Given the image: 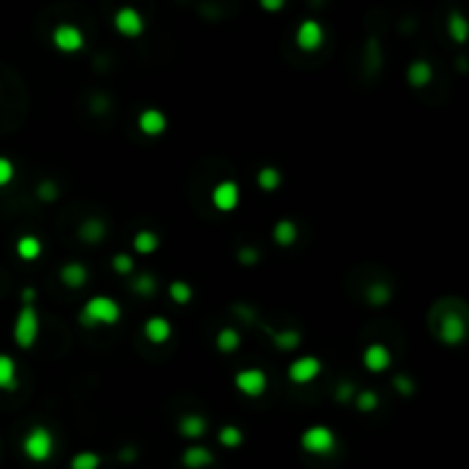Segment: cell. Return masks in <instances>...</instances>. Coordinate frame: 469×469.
Wrapping results in <instances>:
<instances>
[{
  "instance_id": "obj_28",
  "label": "cell",
  "mask_w": 469,
  "mask_h": 469,
  "mask_svg": "<svg viewBox=\"0 0 469 469\" xmlns=\"http://www.w3.org/2000/svg\"><path fill=\"white\" fill-rule=\"evenodd\" d=\"M273 341L279 350H295L302 343V334L298 330H277L273 332Z\"/></svg>"
},
{
  "instance_id": "obj_5",
  "label": "cell",
  "mask_w": 469,
  "mask_h": 469,
  "mask_svg": "<svg viewBox=\"0 0 469 469\" xmlns=\"http://www.w3.org/2000/svg\"><path fill=\"white\" fill-rule=\"evenodd\" d=\"M234 387L243 394V396L259 399L261 394L268 389V375L263 368H257V366L241 368V371L234 375Z\"/></svg>"
},
{
  "instance_id": "obj_27",
  "label": "cell",
  "mask_w": 469,
  "mask_h": 469,
  "mask_svg": "<svg viewBox=\"0 0 469 469\" xmlns=\"http://www.w3.org/2000/svg\"><path fill=\"white\" fill-rule=\"evenodd\" d=\"M364 298L368 304H373V307H382V304L392 300V291L385 282H373L371 286H366Z\"/></svg>"
},
{
  "instance_id": "obj_11",
  "label": "cell",
  "mask_w": 469,
  "mask_h": 469,
  "mask_svg": "<svg viewBox=\"0 0 469 469\" xmlns=\"http://www.w3.org/2000/svg\"><path fill=\"white\" fill-rule=\"evenodd\" d=\"M465 334H467V325H465L463 314H458V311H447V314L440 318L438 336H440L442 343L458 345L460 341L465 339Z\"/></svg>"
},
{
  "instance_id": "obj_32",
  "label": "cell",
  "mask_w": 469,
  "mask_h": 469,
  "mask_svg": "<svg viewBox=\"0 0 469 469\" xmlns=\"http://www.w3.org/2000/svg\"><path fill=\"white\" fill-rule=\"evenodd\" d=\"M112 270H114V273H117V275H121V277L133 275V270H135V259L131 257V254H126V252L114 254V257H112Z\"/></svg>"
},
{
  "instance_id": "obj_31",
  "label": "cell",
  "mask_w": 469,
  "mask_h": 469,
  "mask_svg": "<svg viewBox=\"0 0 469 469\" xmlns=\"http://www.w3.org/2000/svg\"><path fill=\"white\" fill-rule=\"evenodd\" d=\"M168 295H170L172 302L188 304L193 300V289H191V284H186V282H181V279H177V282H172L168 286Z\"/></svg>"
},
{
  "instance_id": "obj_18",
  "label": "cell",
  "mask_w": 469,
  "mask_h": 469,
  "mask_svg": "<svg viewBox=\"0 0 469 469\" xmlns=\"http://www.w3.org/2000/svg\"><path fill=\"white\" fill-rule=\"evenodd\" d=\"M19 385V368H16L14 357L0 352V389L12 392Z\"/></svg>"
},
{
  "instance_id": "obj_25",
  "label": "cell",
  "mask_w": 469,
  "mask_h": 469,
  "mask_svg": "<svg viewBox=\"0 0 469 469\" xmlns=\"http://www.w3.org/2000/svg\"><path fill=\"white\" fill-rule=\"evenodd\" d=\"M103 458L96 451H78L69 460V469H101Z\"/></svg>"
},
{
  "instance_id": "obj_16",
  "label": "cell",
  "mask_w": 469,
  "mask_h": 469,
  "mask_svg": "<svg viewBox=\"0 0 469 469\" xmlns=\"http://www.w3.org/2000/svg\"><path fill=\"white\" fill-rule=\"evenodd\" d=\"M213 460H216V456L207 447H202V444H193V447H188L181 454V465L186 469H207L213 465Z\"/></svg>"
},
{
  "instance_id": "obj_9",
  "label": "cell",
  "mask_w": 469,
  "mask_h": 469,
  "mask_svg": "<svg viewBox=\"0 0 469 469\" xmlns=\"http://www.w3.org/2000/svg\"><path fill=\"white\" fill-rule=\"evenodd\" d=\"M112 26L121 37L135 39L144 32V16L140 14L135 7H119V10L114 12Z\"/></svg>"
},
{
  "instance_id": "obj_35",
  "label": "cell",
  "mask_w": 469,
  "mask_h": 469,
  "mask_svg": "<svg viewBox=\"0 0 469 469\" xmlns=\"http://www.w3.org/2000/svg\"><path fill=\"white\" fill-rule=\"evenodd\" d=\"M135 291L142 293V295H151L154 293V277L151 275H140L135 277Z\"/></svg>"
},
{
  "instance_id": "obj_14",
  "label": "cell",
  "mask_w": 469,
  "mask_h": 469,
  "mask_svg": "<svg viewBox=\"0 0 469 469\" xmlns=\"http://www.w3.org/2000/svg\"><path fill=\"white\" fill-rule=\"evenodd\" d=\"M142 334L149 343L163 345V343H168L172 336V323L165 316H149L142 325Z\"/></svg>"
},
{
  "instance_id": "obj_6",
  "label": "cell",
  "mask_w": 469,
  "mask_h": 469,
  "mask_svg": "<svg viewBox=\"0 0 469 469\" xmlns=\"http://www.w3.org/2000/svg\"><path fill=\"white\" fill-rule=\"evenodd\" d=\"M51 42L60 53H78L85 46V35L73 23H57L51 35Z\"/></svg>"
},
{
  "instance_id": "obj_12",
  "label": "cell",
  "mask_w": 469,
  "mask_h": 469,
  "mask_svg": "<svg viewBox=\"0 0 469 469\" xmlns=\"http://www.w3.org/2000/svg\"><path fill=\"white\" fill-rule=\"evenodd\" d=\"M362 364L366 366V371L382 373L392 366V350L385 343H368L362 352Z\"/></svg>"
},
{
  "instance_id": "obj_13",
  "label": "cell",
  "mask_w": 469,
  "mask_h": 469,
  "mask_svg": "<svg viewBox=\"0 0 469 469\" xmlns=\"http://www.w3.org/2000/svg\"><path fill=\"white\" fill-rule=\"evenodd\" d=\"M137 128L140 133H144L147 137H158L165 133L168 128V117L165 112L158 108H144L137 114Z\"/></svg>"
},
{
  "instance_id": "obj_1",
  "label": "cell",
  "mask_w": 469,
  "mask_h": 469,
  "mask_svg": "<svg viewBox=\"0 0 469 469\" xmlns=\"http://www.w3.org/2000/svg\"><path fill=\"white\" fill-rule=\"evenodd\" d=\"M121 318L119 302L110 295H92L80 309V323L85 327L96 325H114Z\"/></svg>"
},
{
  "instance_id": "obj_15",
  "label": "cell",
  "mask_w": 469,
  "mask_h": 469,
  "mask_svg": "<svg viewBox=\"0 0 469 469\" xmlns=\"http://www.w3.org/2000/svg\"><path fill=\"white\" fill-rule=\"evenodd\" d=\"M177 428H179V433L184 435L186 440H200V438H204V435H207L209 422L202 415L188 412V415H184L177 422Z\"/></svg>"
},
{
  "instance_id": "obj_8",
  "label": "cell",
  "mask_w": 469,
  "mask_h": 469,
  "mask_svg": "<svg viewBox=\"0 0 469 469\" xmlns=\"http://www.w3.org/2000/svg\"><path fill=\"white\" fill-rule=\"evenodd\" d=\"M320 371H323V364H320L318 357L302 355L291 362L289 368H286V375H289V380L293 385H309L320 375Z\"/></svg>"
},
{
  "instance_id": "obj_3",
  "label": "cell",
  "mask_w": 469,
  "mask_h": 469,
  "mask_svg": "<svg viewBox=\"0 0 469 469\" xmlns=\"http://www.w3.org/2000/svg\"><path fill=\"white\" fill-rule=\"evenodd\" d=\"M39 330H42V323H39L37 309L32 307V304H23V309L16 314L14 330H12L16 345L23 350H30L39 339Z\"/></svg>"
},
{
  "instance_id": "obj_34",
  "label": "cell",
  "mask_w": 469,
  "mask_h": 469,
  "mask_svg": "<svg viewBox=\"0 0 469 469\" xmlns=\"http://www.w3.org/2000/svg\"><path fill=\"white\" fill-rule=\"evenodd\" d=\"M16 177V168L14 163L7 158V156H0V188L10 186Z\"/></svg>"
},
{
  "instance_id": "obj_36",
  "label": "cell",
  "mask_w": 469,
  "mask_h": 469,
  "mask_svg": "<svg viewBox=\"0 0 469 469\" xmlns=\"http://www.w3.org/2000/svg\"><path fill=\"white\" fill-rule=\"evenodd\" d=\"M259 259V252L254 248H243L241 252H238V261L241 263H254Z\"/></svg>"
},
{
  "instance_id": "obj_17",
  "label": "cell",
  "mask_w": 469,
  "mask_h": 469,
  "mask_svg": "<svg viewBox=\"0 0 469 469\" xmlns=\"http://www.w3.org/2000/svg\"><path fill=\"white\" fill-rule=\"evenodd\" d=\"M87 268L80 261H69L60 268V282L69 289H80V286L87 284Z\"/></svg>"
},
{
  "instance_id": "obj_29",
  "label": "cell",
  "mask_w": 469,
  "mask_h": 469,
  "mask_svg": "<svg viewBox=\"0 0 469 469\" xmlns=\"http://www.w3.org/2000/svg\"><path fill=\"white\" fill-rule=\"evenodd\" d=\"M447 28H449V35H451V39H454V42L465 44V39H467V21H465L463 14H460V12H451L449 14V21H447Z\"/></svg>"
},
{
  "instance_id": "obj_37",
  "label": "cell",
  "mask_w": 469,
  "mask_h": 469,
  "mask_svg": "<svg viewBox=\"0 0 469 469\" xmlns=\"http://www.w3.org/2000/svg\"><path fill=\"white\" fill-rule=\"evenodd\" d=\"M394 385H396V389H401L403 394H412V392H415L412 382H410L405 375H396V380H394Z\"/></svg>"
},
{
  "instance_id": "obj_20",
  "label": "cell",
  "mask_w": 469,
  "mask_h": 469,
  "mask_svg": "<svg viewBox=\"0 0 469 469\" xmlns=\"http://www.w3.org/2000/svg\"><path fill=\"white\" fill-rule=\"evenodd\" d=\"M42 252H44V245L37 236L23 234L19 241H16V254H19V259L23 261H37L42 257Z\"/></svg>"
},
{
  "instance_id": "obj_26",
  "label": "cell",
  "mask_w": 469,
  "mask_h": 469,
  "mask_svg": "<svg viewBox=\"0 0 469 469\" xmlns=\"http://www.w3.org/2000/svg\"><path fill=\"white\" fill-rule=\"evenodd\" d=\"M103 236H105V225L101 220L89 218V220L83 222V225H80V238H83L85 243L96 245V243H101Z\"/></svg>"
},
{
  "instance_id": "obj_23",
  "label": "cell",
  "mask_w": 469,
  "mask_h": 469,
  "mask_svg": "<svg viewBox=\"0 0 469 469\" xmlns=\"http://www.w3.org/2000/svg\"><path fill=\"white\" fill-rule=\"evenodd\" d=\"M161 248V238L158 234H154L151 229H140L133 236V250L135 254H142V257H149L156 250Z\"/></svg>"
},
{
  "instance_id": "obj_19",
  "label": "cell",
  "mask_w": 469,
  "mask_h": 469,
  "mask_svg": "<svg viewBox=\"0 0 469 469\" xmlns=\"http://www.w3.org/2000/svg\"><path fill=\"white\" fill-rule=\"evenodd\" d=\"M405 78L412 87H426L433 80V67L426 60H415L408 64Z\"/></svg>"
},
{
  "instance_id": "obj_10",
  "label": "cell",
  "mask_w": 469,
  "mask_h": 469,
  "mask_svg": "<svg viewBox=\"0 0 469 469\" xmlns=\"http://www.w3.org/2000/svg\"><path fill=\"white\" fill-rule=\"evenodd\" d=\"M238 202H241V186H238L236 181L225 179V181H218V184L213 186V191H211V204L220 213L234 211L238 207Z\"/></svg>"
},
{
  "instance_id": "obj_21",
  "label": "cell",
  "mask_w": 469,
  "mask_h": 469,
  "mask_svg": "<svg viewBox=\"0 0 469 469\" xmlns=\"http://www.w3.org/2000/svg\"><path fill=\"white\" fill-rule=\"evenodd\" d=\"M273 241L279 248H291V245L298 241V227H295L293 220H277L273 227Z\"/></svg>"
},
{
  "instance_id": "obj_33",
  "label": "cell",
  "mask_w": 469,
  "mask_h": 469,
  "mask_svg": "<svg viewBox=\"0 0 469 469\" xmlns=\"http://www.w3.org/2000/svg\"><path fill=\"white\" fill-rule=\"evenodd\" d=\"M378 403H380V399H378V394L371 389L359 392L355 396V408L359 412H373V410H378Z\"/></svg>"
},
{
  "instance_id": "obj_38",
  "label": "cell",
  "mask_w": 469,
  "mask_h": 469,
  "mask_svg": "<svg viewBox=\"0 0 469 469\" xmlns=\"http://www.w3.org/2000/svg\"><path fill=\"white\" fill-rule=\"evenodd\" d=\"M261 7L266 12H277V10H282L284 3H282V0H261Z\"/></svg>"
},
{
  "instance_id": "obj_7",
  "label": "cell",
  "mask_w": 469,
  "mask_h": 469,
  "mask_svg": "<svg viewBox=\"0 0 469 469\" xmlns=\"http://www.w3.org/2000/svg\"><path fill=\"white\" fill-rule=\"evenodd\" d=\"M325 42V28L316 19H304L295 28V46L304 53L318 51Z\"/></svg>"
},
{
  "instance_id": "obj_30",
  "label": "cell",
  "mask_w": 469,
  "mask_h": 469,
  "mask_svg": "<svg viewBox=\"0 0 469 469\" xmlns=\"http://www.w3.org/2000/svg\"><path fill=\"white\" fill-rule=\"evenodd\" d=\"M243 433H241V428L238 426H232V424H227V426H222L220 428V433H218V442L222 444L225 449H238L243 444Z\"/></svg>"
},
{
  "instance_id": "obj_4",
  "label": "cell",
  "mask_w": 469,
  "mask_h": 469,
  "mask_svg": "<svg viewBox=\"0 0 469 469\" xmlns=\"http://www.w3.org/2000/svg\"><path fill=\"white\" fill-rule=\"evenodd\" d=\"M300 447L311 456H327L336 447V435L332 433L330 426L314 424L300 435Z\"/></svg>"
},
{
  "instance_id": "obj_39",
  "label": "cell",
  "mask_w": 469,
  "mask_h": 469,
  "mask_svg": "<svg viewBox=\"0 0 469 469\" xmlns=\"http://www.w3.org/2000/svg\"><path fill=\"white\" fill-rule=\"evenodd\" d=\"M53 195H55L53 184H44V186H42V197H44V200H51Z\"/></svg>"
},
{
  "instance_id": "obj_22",
  "label": "cell",
  "mask_w": 469,
  "mask_h": 469,
  "mask_svg": "<svg viewBox=\"0 0 469 469\" xmlns=\"http://www.w3.org/2000/svg\"><path fill=\"white\" fill-rule=\"evenodd\" d=\"M241 332L234 330V327H220L216 334V348L222 352V355H232L238 348H241Z\"/></svg>"
},
{
  "instance_id": "obj_24",
  "label": "cell",
  "mask_w": 469,
  "mask_h": 469,
  "mask_svg": "<svg viewBox=\"0 0 469 469\" xmlns=\"http://www.w3.org/2000/svg\"><path fill=\"white\" fill-rule=\"evenodd\" d=\"M257 186L261 188V191H266V193L277 191V188L282 186V172H279L277 168H273V165L261 168L257 172Z\"/></svg>"
},
{
  "instance_id": "obj_2",
  "label": "cell",
  "mask_w": 469,
  "mask_h": 469,
  "mask_svg": "<svg viewBox=\"0 0 469 469\" xmlns=\"http://www.w3.org/2000/svg\"><path fill=\"white\" fill-rule=\"evenodd\" d=\"M23 456H26L30 463H48L55 454V435L48 431L46 426H32L30 431L23 435L21 442Z\"/></svg>"
}]
</instances>
